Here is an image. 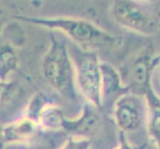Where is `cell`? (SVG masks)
<instances>
[{
    "label": "cell",
    "instance_id": "8",
    "mask_svg": "<svg viewBox=\"0 0 160 149\" xmlns=\"http://www.w3.org/2000/svg\"><path fill=\"white\" fill-rule=\"evenodd\" d=\"M39 127L29 118L22 117L0 127V135L3 145L26 146L34 140Z\"/></svg>",
    "mask_w": 160,
    "mask_h": 149
},
{
    "label": "cell",
    "instance_id": "6",
    "mask_svg": "<svg viewBox=\"0 0 160 149\" xmlns=\"http://www.w3.org/2000/svg\"><path fill=\"white\" fill-rule=\"evenodd\" d=\"M159 59V56H155L150 49L144 48L127 64L124 74H120L130 92L143 95L148 90L153 88L152 76Z\"/></svg>",
    "mask_w": 160,
    "mask_h": 149
},
{
    "label": "cell",
    "instance_id": "5",
    "mask_svg": "<svg viewBox=\"0 0 160 149\" xmlns=\"http://www.w3.org/2000/svg\"><path fill=\"white\" fill-rule=\"evenodd\" d=\"M111 115L120 133L129 138L130 135L146 130V99L143 95L128 92L114 102L111 109Z\"/></svg>",
    "mask_w": 160,
    "mask_h": 149
},
{
    "label": "cell",
    "instance_id": "12",
    "mask_svg": "<svg viewBox=\"0 0 160 149\" xmlns=\"http://www.w3.org/2000/svg\"><path fill=\"white\" fill-rule=\"evenodd\" d=\"M22 90L19 85L11 80H2L0 79V109L7 108L12 103L19 95Z\"/></svg>",
    "mask_w": 160,
    "mask_h": 149
},
{
    "label": "cell",
    "instance_id": "17",
    "mask_svg": "<svg viewBox=\"0 0 160 149\" xmlns=\"http://www.w3.org/2000/svg\"><path fill=\"white\" fill-rule=\"evenodd\" d=\"M20 149H28V148H27V147H25V146H22V148H20Z\"/></svg>",
    "mask_w": 160,
    "mask_h": 149
},
{
    "label": "cell",
    "instance_id": "3",
    "mask_svg": "<svg viewBox=\"0 0 160 149\" xmlns=\"http://www.w3.org/2000/svg\"><path fill=\"white\" fill-rule=\"evenodd\" d=\"M75 69V82L78 94L85 102L100 110L102 105V71L101 61L93 51H86L78 46H68Z\"/></svg>",
    "mask_w": 160,
    "mask_h": 149
},
{
    "label": "cell",
    "instance_id": "7",
    "mask_svg": "<svg viewBox=\"0 0 160 149\" xmlns=\"http://www.w3.org/2000/svg\"><path fill=\"white\" fill-rule=\"evenodd\" d=\"M102 110L98 109L92 104L84 102L78 117H65L63 121L62 131L69 133L73 137L91 138L99 130L102 125Z\"/></svg>",
    "mask_w": 160,
    "mask_h": 149
},
{
    "label": "cell",
    "instance_id": "2",
    "mask_svg": "<svg viewBox=\"0 0 160 149\" xmlns=\"http://www.w3.org/2000/svg\"><path fill=\"white\" fill-rule=\"evenodd\" d=\"M44 80L52 89L69 101H78V91L75 82V69L68 45L61 38L51 36L47 52L40 66Z\"/></svg>",
    "mask_w": 160,
    "mask_h": 149
},
{
    "label": "cell",
    "instance_id": "4",
    "mask_svg": "<svg viewBox=\"0 0 160 149\" xmlns=\"http://www.w3.org/2000/svg\"><path fill=\"white\" fill-rule=\"evenodd\" d=\"M149 3L117 0L111 3V16L121 27L142 36H152L160 29V17Z\"/></svg>",
    "mask_w": 160,
    "mask_h": 149
},
{
    "label": "cell",
    "instance_id": "10",
    "mask_svg": "<svg viewBox=\"0 0 160 149\" xmlns=\"http://www.w3.org/2000/svg\"><path fill=\"white\" fill-rule=\"evenodd\" d=\"M147 103L146 132L149 140L160 149V95L153 88L143 94Z\"/></svg>",
    "mask_w": 160,
    "mask_h": 149
},
{
    "label": "cell",
    "instance_id": "14",
    "mask_svg": "<svg viewBox=\"0 0 160 149\" xmlns=\"http://www.w3.org/2000/svg\"><path fill=\"white\" fill-rule=\"evenodd\" d=\"M113 149H134V147H133V145L128 140V138H127L126 136H123L122 133H120V135H119V144Z\"/></svg>",
    "mask_w": 160,
    "mask_h": 149
},
{
    "label": "cell",
    "instance_id": "11",
    "mask_svg": "<svg viewBox=\"0 0 160 149\" xmlns=\"http://www.w3.org/2000/svg\"><path fill=\"white\" fill-rule=\"evenodd\" d=\"M18 67V57L10 45H2L0 47V79L8 80L11 73Z\"/></svg>",
    "mask_w": 160,
    "mask_h": 149
},
{
    "label": "cell",
    "instance_id": "13",
    "mask_svg": "<svg viewBox=\"0 0 160 149\" xmlns=\"http://www.w3.org/2000/svg\"><path fill=\"white\" fill-rule=\"evenodd\" d=\"M91 139L69 136L59 149H91Z\"/></svg>",
    "mask_w": 160,
    "mask_h": 149
},
{
    "label": "cell",
    "instance_id": "9",
    "mask_svg": "<svg viewBox=\"0 0 160 149\" xmlns=\"http://www.w3.org/2000/svg\"><path fill=\"white\" fill-rule=\"evenodd\" d=\"M102 71V105L112 109L113 104L123 94L128 93V90L122 81L120 72L111 64L101 62Z\"/></svg>",
    "mask_w": 160,
    "mask_h": 149
},
{
    "label": "cell",
    "instance_id": "1",
    "mask_svg": "<svg viewBox=\"0 0 160 149\" xmlns=\"http://www.w3.org/2000/svg\"><path fill=\"white\" fill-rule=\"evenodd\" d=\"M13 19L22 20L28 24L36 25L46 29L59 32L66 36L74 45L92 51L93 48H107L115 49L122 46L123 38L115 36L92 21L82 18L73 17H54V18H42V17L13 16Z\"/></svg>",
    "mask_w": 160,
    "mask_h": 149
},
{
    "label": "cell",
    "instance_id": "15",
    "mask_svg": "<svg viewBox=\"0 0 160 149\" xmlns=\"http://www.w3.org/2000/svg\"><path fill=\"white\" fill-rule=\"evenodd\" d=\"M155 71H158V72H159V77H160V59H159V62H158V64H157V66H156V69Z\"/></svg>",
    "mask_w": 160,
    "mask_h": 149
},
{
    "label": "cell",
    "instance_id": "16",
    "mask_svg": "<svg viewBox=\"0 0 160 149\" xmlns=\"http://www.w3.org/2000/svg\"><path fill=\"white\" fill-rule=\"evenodd\" d=\"M0 127H1V126H0ZM1 145H3V142H2V139H1V135H0V146H1Z\"/></svg>",
    "mask_w": 160,
    "mask_h": 149
}]
</instances>
